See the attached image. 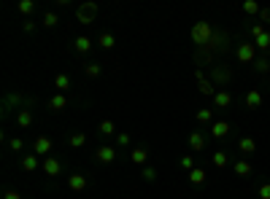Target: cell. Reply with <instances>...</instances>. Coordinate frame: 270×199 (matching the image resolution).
<instances>
[{"label": "cell", "mask_w": 270, "mask_h": 199, "mask_svg": "<svg viewBox=\"0 0 270 199\" xmlns=\"http://www.w3.org/2000/svg\"><path fill=\"white\" fill-rule=\"evenodd\" d=\"M213 33H216V27H213L211 22H206V19H200V22L192 24V30H189V38H192V43L197 49H206L208 43L213 41Z\"/></svg>", "instance_id": "cell-1"}, {"label": "cell", "mask_w": 270, "mask_h": 199, "mask_svg": "<svg viewBox=\"0 0 270 199\" xmlns=\"http://www.w3.org/2000/svg\"><path fill=\"white\" fill-rule=\"evenodd\" d=\"M232 67L230 65H213L211 67V83L213 86H230L232 83Z\"/></svg>", "instance_id": "cell-2"}, {"label": "cell", "mask_w": 270, "mask_h": 199, "mask_svg": "<svg viewBox=\"0 0 270 199\" xmlns=\"http://www.w3.org/2000/svg\"><path fill=\"white\" fill-rule=\"evenodd\" d=\"M97 14H100V6L92 3V0H87V3H81V6L76 8V19L81 24H95L97 22Z\"/></svg>", "instance_id": "cell-3"}, {"label": "cell", "mask_w": 270, "mask_h": 199, "mask_svg": "<svg viewBox=\"0 0 270 199\" xmlns=\"http://www.w3.org/2000/svg\"><path fill=\"white\" fill-rule=\"evenodd\" d=\"M206 49L213 54V57H216V54H227V51H230V35H227V30H216V33H213V41L208 43Z\"/></svg>", "instance_id": "cell-4"}, {"label": "cell", "mask_w": 270, "mask_h": 199, "mask_svg": "<svg viewBox=\"0 0 270 199\" xmlns=\"http://www.w3.org/2000/svg\"><path fill=\"white\" fill-rule=\"evenodd\" d=\"M235 59H238L241 65H254V59H257V46H254V41L238 43V49H235Z\"/></svg>", "instance_id": "cell-5"}, {"label": "cell", "mask_w": 270, "mask_h": 199, "mask_svg": "<svg viewBox=\"0 0 270 199\" xmlns=\"http://www.w3.org/2000/svg\"><path fill=\"white\" fill-rule=\"evenodd\" d=\"M33 100H27V105L24 108H19L17 111V127H22V129H27V127H33V121H36V116H33Z\"/></svg>", "instance_id": "cell-6"}, {"label": "cell", "mask_w": 270, "mask_h": 199, "mask_svg": "<svg viewBox=\"0 0 270 199\" xmlns=\"http://www.w3.org/2000/svg\"><path fill=\"white\" fill-rule=\"evenodd\" d=\"M52 148H54V143H52V137H46V135H38L36 140H33V153H36V156H49Z\"/></svg>", "instance_id": "cell-7"}, {"label": "cell", "mask_w": 270, "mask_h": 199, "mask_svg": "<svg viewBox=\"0 0 270 199\" xmlns=\"http://www.w3.org/2000/svg\"><path fill=\"white\" fill-rule=\"evenodd\" d=\"M41 172H43V175H49V178H57L59 172H62V162H59L57 156H46V159H43Z\"/></svg>", "instance_id": "cell-8"}, {"label": "cell", "mask_w": 270, "mask_h": 199, "mask_svg": "<svg viewBox=\"0 0 270 199\" xmlns=\"http://www.w3.org/2000/svg\"><path fill=\"white\" fill-rule=\"evenodd\" d=\"M224 108H232V92L219 89V92L213 94V111H224Z\"/></svg>", "instance_id": "cell-9"}, {"label": "cell", "mask_w": 270, "mask_h": 199, "mask_svg": "<svg viewBox=\"0 0 270 199\" xmlns=\"http://www.w3.org/2000/svg\"><path fill=\"white\" fill-rule=\"evenodd\" d=\"M187 143H189V148H192V151H206V143H208V137H206V132H200V129H194V132H189Z\"/></svg>", "instance_id": "cell-10"}, {"label": "cell", "mask_w": 270, "mask_h": 199, "mask_svg": "<svg viewBox=\"0 0 270 199\" xmlns=\"http://www.w3.org/2000/svg\"><path fill=\"white\" fill-rule=\"evenodd\" d=\"M22 102L27 105V100H24L19 92H8L6 100H3V116H8V113H11V108H14V105H22Z\"/></svg>", "instance_id": "cell-11"}, {"label": "cell", "mask_w": 270, "mask_h": 199, "mask_svg": "<svg viewBox=\"0 0 270 199\" xmlns=\"http://www.w3.org/2000/svg\"><path fill=\"white\" fill-rule=\"evenodd\" d=\"M87 175H81V172H71V175H68V188H71V191H76V194H81L84 188H87Z\"/></svg>", "instance_id": "cell-12"}, {"label": "cell", "mask_w": 270, "mask_h": 199, "mask_svg": "<svg viewBox=\"0 0 270 199\" xmlns=\"http://www.w3.org/2000/svg\"><path fill=\"white\" fill-rule=\"evenodd\" d=\"M243 100H246V108H249V111H259L265 97H262V92H259V89H249Z\"/></svg>", "instance_id": "cell-13"}, {"label": "cell", "mask_w": 270, "mask_h": 199, "mask_svg": "<svg viewBox=\"0 0 270 199\" xmlns=\"http://www.w3.org/2000/svg\"><path fill=\"white\" fill-rule=\"evenodd\" d=\"M95 159H97L100 164H111L114 159H116V148L114 146H100L97 151H95Z\"/></svg>", "instance_id": "cell-14"}, {"label": "cell", "mask_w": 270, "mask_h": 199, "mask_svg": "<svg viewBox=\"0 0 270 199\" xmlns=\"http://www.w3.org/2000/svg\"><path fill=\"white\" fill-rule=\"evenodd\" d=\"M43 167V162L36 156V153H27V156H22V170L24 172H38Z\"/></svg>", "instance_id": "cell-15"}, {"label": "cell", "mask_w": 270, "mask_h": 199, "mask_svg": "<svg viewBox=\"0 0 270 199\" xmlns=\"http://www.w3.org/2000/svg\"><path fill=\"white\" fill-rule=\"evenodd\" d=\"M230 129H232V124H230V121H213V124H211V137L222 140V137L230 135Z\"/></svg>", "instance_id": "cell-16"}, {"label": "cell", "mask_w": 270, "mask_h": 199, "mask_svg": "<svg viewBox=\"0 0 270 199\" xmlns=\"http://www.w3.org/2000/svg\"><path fill=\"white\" fill-rule=\"evenodd\" d=\"M232 172H235L238 178H249V175L254 172V164L249 162V159H241V162H235V164H232Z\"/></svg>", "instance_id": "cell-17"}, {"label": "cell", "mask_w": 270, "mask_h": 199, "mask_svg": "<svg viewBox=\"0 0 270 199\" xmlns=\"http://www.w3.org/2000/svg\"><path fill=\"white\" fill-rule=\"evenodd\" d=\"M238 151H241L243 156H251V153L257 151V140H254V137H241V140H238Z\"/></svg>", "instance_id": "cell-18"}, {"label": "cell", "mask_w": 270, "mask_h": 199, "mask_svg": "<svg viewBox=\"0 0 270 199\" xmlns=\"http://www.w3.org/2000/svg\"><path fill=\"white\" fill-rule=\"evenodd\" d=\"M65 108H68V97H65L62 92H57L52 100H49V111L57 113V111H65Z\"/></svg>", "instance_id": "cell-19"}, {"label": "cell", "mask_w": 270, "mask_h": 199, "mask_svg": "<svg viewBox=\"0 0 270 199\" xmlns=\"http://www.w3.org/2000/svg\"><path fill=\"white\" fill-rule=\"evenodd\" d=\"M130 159H133V164H143V167H146V162H149V151L146 148H133V151H130Z\"/></svg>", "instance_id": "cell-20"}, {"label": "cell", "mask_w": 270, "mask_h": 199, "mask_svg": "<svg viewBox=\"0 0 270 199\" xmlns=\"http://www.w3.org/2000/svg\"><path fill=\"white\" fill-rule=\"evenodd\" d=\"M211 162H213V167H216V170H224V167L230 164V153L227 151H213Z\"/></svg>", "instance_id": "cell-21"}, {"label": "cell", "mask_w": 270, "mask_h": 199, "mask_svg": "<svg viewBox=\"0 0 270 199\" xmlns=\"http://www.w3.org/2000/svg\"><path fill=\"white\" fill-rule=\"evenodd\" d=\"M189 175V183H192V186H203V183H206V170H203V167H194L192 172H187Z\"/></svg>", "instance_id": "cell-22"}, {"label": "cell", "mask_w": 270, "mask_h": 199, "mask_svg": "<svg viewBox=\"0 0 270 199\" xmlns=\"http://www.w3.org/2000/svg\"><path fill=\"white\" fill-rule=\"evenodd\" d=\"M36 0H19L17 3V11L22 14V17H30V14H36Z\"/></svg>", "instance_id": "cell-23"}, {"label": "cell", "mask_w": 270, "mask_h": 199, "mask_svg": "<svg viewBox=\"0 0 270 199\" xmlns=\"http://www.w3.org/2000/svg\"><path fill=\"white\" fill-rule=\"evenodd\" d=\"M97 132H100V135H106V137H111V135L116 137V135H119V132H116V124H114L111 118H106V121H100Z\"/></svg>", "instance_id": "cell-24"}, {"label": "cell", "mask_w": 270, "mask_h": 199, "mask_svg": "<svg viewBox=\"0 0 270 199\" xmlns=\"http://www.w3.org/2000/svg\"><path fill=\"white\" fill-rule=\"evenodd\" d=\"M73 49H76V54H89V49H92V38H87V35L76 38V43H73Z\"/></svg>", "instance_id": "cell-25"}, {"label": "cell", "mask_w": 270, "mask_h": 199, "mask_svg": "<svg viewBox=\"0 0 270 199\" xmlns=\"http://www.w3.org/2000/svg\"><path fill=\"white\" fill-rule=\"evenodd\" d=\"M254 46H257V51H270V30H265L259 38H254Z\"/></svg>", "instance_id": "cell-26"}, {"label": "cell", "mask_w": 270, "mask_h": 199, "mask_svg": "<svg viewBox=\"0 0 270 199\" xmlns=\"http://www.w3.org/2000/svg\"><path fill=\"white\" fill-rule=\"evenodd\" d=\"M194 118H197V124H213V108H200Z\"/></svg>", "instance_id": "cell-27"}, {"label": "cell", "mask_w": 270, "mask_h": 199, "mask_svg": "<svg viewBox=\"0 0 270 199\" xmlns=\"http://www.w3.org/2000/svg\"><path fill=\"white\" fill-rule=\"evenodd\" d=\"M54 86H57V92L71 89V76H68V73H57V76H54Z\"/></svg>", "instance_id": "cell-28"}, {"label": "cell", "mask_w": 270, "mask_h": 199, "mask_svg": "<svg viewBox=\"0 0 270 199\" xmlns=\"http://www.w3.org/2000/svg\"><path fill=\"white\" fill-rule=\"evenodd\" d=\"M254 73H259V76L270 73V59L268 57H257V59H254Z\"/></svg>", "instance_id": "cell-29"}, {"label": "cell", "mask_w": 270, "mask_h": 199, "mask_svg": "<svg viewBox=\"0 0 270 199\" xmlns=\"http://www.w3.org/2000/svg\"><path fill=\"white\" fill-rule=\"evenodd\" d=\"M68 146L71 148H84L87 146V135H84V132H73V135L68 137Z\"/></svg>", "instance_id": "cell-30"}, {"label": "cell", "mask_w": 270, "mask_h": 199, "mask_svg": "<svg viewBox=\"0 0 270 199\" xmlns=\"http://www.w3.org/2000/svg\"><path fill=\"white\" fill-rule=\"evenodd\" d=\"M241 8H243V14H249V17H259V11H262V6H259L257 0H246Z\"/></svg>", "instance_id": "cell-31"}, {"label": "cell", "mask_w": 270, "mask_h": 199, "mask_svg": "<svg viewBox=\"0 0 270 199\" xmlns=\"http://www.w3.org/2000/svg\"><path fill=\"white\" fill-rule=\"evenodd\" d=\"M216 92H219V89L211 83V78H203V81H200V94H206V97L213 100V94H216Z\"/></svg>", "instance_id": "cell-32"}, {"label": "cell", "mask_w": 270, "mask_h": 199, "mask_svg": "<svg viewBox=\"0 0 270 199\" xmlns=\"http://www.w3.org/2000/svg\"><path fill=\"white\" fill-rule=\"evenodd\" d=\"M84 73H87V78H97L100 73H103V65L100 62H87L84 65Z\"/></svg>", "instance_id": "cell-33"}, {"label": "cell", "mask_w": 270, "mask_h": 199, "mask_svg": "<svg viewBox=\"0 0 270 199\" xmlns=\"http://www.w3.org/2000/svg\"><path fill=\"white\" fill-rule=\"evenodd\" d=\"M97 43H100V49H114V46H116V38H114L111 33H100Z\"/></svg>", "instance_id": "cell-34"}, {"label": "cell", "mask_w": 270, "mask_h": 199, "mask_svg": "<svg viewBox=\"0 0 270 199\" xmlns=\"http://www.w3.org/2000/svg\"><path fill=\"white\" fill-rule=\"evenodd\" d=\"M43 27H57V24H59V17H57V14H54V11H46V14H43Z\"/></svg>", "instance_id": "cell-35"}, {"label": "cell", "mask_w": 270, "mask_h": 199, "mask_svg": "<svg viewBox=\"0 0 270 199\" xmlns=\"http://www.w3.org/2000/svg\"><path fill=\"white\" fill-rule=\"evenodd\" d=\"M141 178H143V181H146V183H154V181H157V170H154V167H149V164H146V167H143V170H141Z\"/></svg>", "instance_id": "cell-36"}, {"label": "cell", "mask_w": 270, "mask_h": 199, "mask_svg": "<svg viewBox=\"0 0 270 199\" xmlns=\"http://www.w3.org/2000/svg\"><path fill=\"white\" fill-rule=\"evenodd\" d=\"M181 167H184L187 172L194 170V156H192V153H184V156H181Z\"/></svg>", "instance_id": "cell-37"}, {"label": "cell", "mask_w": 270, "mask_h": 199, "mask_svg": "<svg viewBox=\"0 0 270 199\" xmlns=\"http://www.w3.org/2000/svg\"><path fill=\"white\" fill-rule=\"evenodd\" d=\"M8 148H11V151H22L24 140H22V137H11V140H8Z\"/></svg>", "instance_id": "cell-38"}, {"label": "cell", "mask_w": 270, "mask_h": 199, "mask_svg": "<svg viewBox=\"0 0 270 199\" xmlns=\"http://www.w3.org/2000/svg\"><path fill=\"white\" fill-rule=\"evenodd\" d=\"M262 33H265V24H262V22H254V24H251V38H259Z\"/></svg>", "instance_id": "cell-39"}, {"label": "cell", "mask_w": 270, "mask_h": 199, "mask_svg": "<svg viewBox=\"0 0 270 199\" xmlns=\"http://www.w3.org/2000/svg\"><path fill=\"white\" fill-rule=\"evenodd\" d=\"M116 146H122V148L130 146V135H127V132H119V135H116Z\"/></svg>", "instance_id": "cell-40"}, {"label": "cell", "mask_w": 270, "mask_h": 199, "mask_svg": "<svg viewBox=\"0 0 270 199\" xmlns=\"http://www.w3.org/2000/svg\"><path fill=\"white\" fill-rule=\"evenodd\" d=\"M257 197H259V199H270V183H262V186H259Z\"/></svg>", "instance_id": "cell-41"}, {"label": "cell", "mask_w": 270, "mask_h": 199, "mask_svg": "<svg viewBox=\"0 0 270 199\" xmlns=\"http://www.w3.org/2000/svg\"><path fill=\"white\" fill-rule=\"evenodd\" d=\"M259 22L270 24V8H262V11H259Z\"/></svg>", "instance_id": "cell-42"}, {"label": "cell", "mask_w": 270, "mask_h": 199, "mask_svg": "<svg viewBox=\"0 0 270 199\" xmlns=\"http://www.w3.org/2000/svg\"><path fill=\"white\" fill-rule=\"evenodd\" d=\"M3 199H22V194L14 191V188H8V191H3Z\"/></svg>", "instance_id": "cell-43"}, {"label": "cell", "mask_w": 270, "mask_h": 199, "mask_svg": "<svg viewBox=\"0 0 270 199\" xmlns=\"http://www.w3.org/2000/svg\"><path fill=\"white\" fill-rule=\"evenodd\" d=\"M194 78H197V83H200L203 78H206V70H203V67H197V70H194Z\"/></svg>", "instance_id": "cell-44"}, {"label": "cell", "mask_w": 270, "mask_h": 199, "mask_svg": "<svg viewBox=\"0 0 270 199\" xmlns=\"http://www.w3.org/2000/svg\"><path fill=\"white\" fill-rule=\"evenodd\" d=\"M24 30H27V33H33V30H36V22H30V19H27V22H24Z\"/></svg>", "instance_id": "cell-45"}]
</instances>
